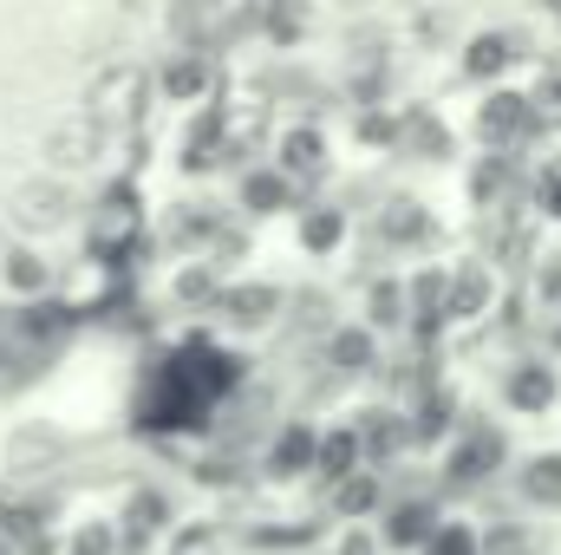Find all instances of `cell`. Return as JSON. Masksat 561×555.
<instances>
[{
  "label": "cell",
  "instance_id": "6da1fadb",
  "mask_svg": "<svg viewBox=\"0 0 561 555\" xmlns=\"http://www.w3.org/2000/svg\"><path fill=\"white\" fill-rule=\"evenodd\" d=\"M0 223L7 236H26V242H59L85 223V190L72 177H53V170H33L7 190L0 203Z\"/></svg>",
  "mask_w": 561,
  "mask_h": 555
},
{
  "label": "cell",
  "instance_id": "7a4b0ae2",
  "mask_svg": "<svg viewBox=\"0 0 561 555\" xmlns=\"http://www.w3.org/2000/svg\"><path fill=\"white\" fill-rule=\"evenodd\" d=\"M112 125L105 118H92V112H66V118H53L46 132H39V170H53V177H72V183H85V177H105V163H112Z\"/></svg>",
  "mask_w": 561,
  "mask_h": 555
},
{
  "label": "cell",
  "instance_id": "3957f363",
  "mask_svg": "<svg viewBox=\"0 0 561 555\" xmlns=\"http://www.w3.org/2000/svg\"><path fill=\"white\" fill-rule=\"evenodd\" d=\"M72 451H79V438L66 424H53V418H13L7 438H0V471L13 484H46V477H59L72 464Z\"/></svg>",
  "mask_w": 561,
  "mask_h": 555
},
{
  "label": "cell",
  "instance_id": "277c9868",
  "mask_svg": "<svg viewBox=\"0 0 561 555\" xmlns=\"http://www.w3.org/2000/svg\"><path fill=\"white\" fill-rule=\"evenodd\" d=\"M510 464V438H503V424H490V418H463L457 431H450V444H444V457H437V477H444V490H483L496 471Z\"/></svg>",
  "mask_w": 561,
  "mask_h": 555
},
{
  "label": "cell",
  "instance_id": "5b68a950",
  "mask_svg": "<svg viewBox=\"0 0 561 555\" xmlns=\"http://www.w3.org/2000/svg\"><path fill=\"white\" fill-rule=\"evenodd\" d=\"M287 307H294V287L255 281V275H229V287H222V301H216L209 320H216L229 340H262V333L287 327Z\"/></svg>",
  "mask_w": 561,
  "mask_h": 555
},
{
  "label": "cell",
  "instance_id": "8992f818",
  "mask_svg": "<svg viewBox=\"0 0 561 555\" xmlns=\"http://www.w3.org/2000/svg\"><path fill=\"white\" fill-rule=\"evenodd\" d=\"M313 360H320V373H327V380H340V386L379 380V366H386V333H373L359 314H346V320H333V327L320 333Z\"/></svg>",
  "mask_w": 561,
  "mask_h": 555
},
{
  "label": "cell",
  "instance_id": "52a82bcc",
  "mask_svg": "<svg viewBox=\"0 0 561 555\" xmlns=\"http://www.w3.org/2000/svg\"><path fill=\"white\" fill-rule=\"evenodd\" d=\"M307 203V190L280 170V163H268V157H255V163H242L236 170V183H229V209L255 229V223H280V216H294Z\"/></svg>",
  "mask_w": 561,
  "mask_h": 555
},
{
  "label": "cell",
  "instance_id": "ba28073f",
  "mask_svg": "<svg viewBox=\"0 0 561 555\" xmlns=\"http://www.w3.org/2000/svg\"><path fill=\"white\" fill-rule=\"evenodd\" d=\"M536 125H542V105H536V92H516V86H483V99L470 112V132L483 150H516L536 138Z\"/></svg>",
  "mask_w": 561,
  "mask_h": 555
},
{
  "label": "cell",
  "instance_id": "9c48e42d",
  "mask_svg": "<svg viewBox=\"0 0 561 555\" xmlns=\"http://www.w3.org/2000/svg\"><path fill=\"white\" fill-rule=\"evenodd\" d=\"M313 451H320V424L307 412H280L255 444V471L268 484H300V477H313Z\"/></svg>",
  "mask_w": 561,
  "mask_h": 555
},
{
  "label": "cell",
  "instance_id": "30bf717a",
  "mask_svg": "<svg viewBox=\"0 0 561 555\" xmlns=\"http://www.w3.org/2000/svg\"><path fill=\"white\" fill-rule=\"evenodd\" d=\"M437 209L412 196V190H392V196H379V209H373V242L386 249V256H424V249H437Z\"/></svg>",
  "mask_w": 561,
  "mask_h": 555
},
{
  "label": "cell",
  "instance_id": "8fae6325",
  "mask_svg": "<svg viewBox=\"0 0 561 555\" xmlns=\"http://www.w3.org/2000/svg\"><path fill=\"white\" fill-rule=\"evenodd\" d=\"M503 307V275L490 256H463L450 262V287H444V327H483L490 314Z\"/></svg>",
  "mask_w": 561,
  "mask_h": 555
},
{
  "label": "cell",
  "instance_id": "7c38bea8",
  "mask_svg": "<svg viewBox=\"0 0 561 555\" xmlns=\"http://www.w3.org/2000/svg\"><path fill=\"white\" fill-rule=\"evenodd\" d=\"M236 223H242V216H236V209H222L216 196H203V203H196V196H183V203H170V216H163V236H157V242H163L176 262H190V256H209Z\"/></svg>",
  "mask_w": 561,
  "mask_h": 555
},
{
  "label": "cell",
  "instance_id": "4fadbf2b",
  "mask_svg": "<svg viewBox=\"0 0 561 555\" xmlns=\"http://www.w3.org/2000/svg\"><path fill=\"white\" fill-rule=\"evenodd\" d=\"M112 517H118V536H125V550L131 555L170 543V530L183 523V517H176V490H170V484H150V477L125 490V503H118Z\"/></svg>",
  "mask_w": 561,
  "mask_h": 555
},
{
  "label": "cell",
  "instance_id": "5bb4252c",
  "mask_svg": "<svg viewBox=\"0 0 561 555\" xmlns=\"http://www.w3.org/2000/svg\"><path fill=\"white\" fill-rule=\"evenodd\" d=\"M268 163H280L307 196L333 177V138H327V125L320 118H287L275 132V144H268Z\"/></svg>",
  "mask_w": 561,
  "mask_h": 555
},
{
  "label": "cell",
  "instance_id": "9a60e30c",
  "mask_svg": "<svg viewBox=\"0 0 561 555\" xmlns=\"http://www.w3.org/2000/svg\"><path fill=\"white\" fill-rule=\"evenodd\" d=\"M0 294H7L13 307H26V301H53V294H59V262H53V242L7 236V242H0Z\"/></svg>",
  "mask_w": 561,
  "mask_h": 555
},
{
  "label": "cell",
  "instance_id": "2e32d148",
  "mask_svg": "<svg viewBox=\"0 0 561 555\" xmlns=\"http://www.w3.org/2000/svg\"><path fill=\"white\" fill-rule=\"evenodd\" d=\"M503 406L516 418H549L561 406V366L549 353H523L503 366Z\"/></svg>",
  "mask_w": 561,
  "mask_h": 555
},
{
  "label": "cell",
  "instance_id": "e0dca14e",
  "mask_svg": "<svg viewBox=\"0 0 561 555\" xmlns=\"http://www.w3.org/2000/svg\"><path fill=\"white\" fill-rule=\"evenodd\" d=\"M346 242H353V209H340L333 196H307L294 209V249L307 262H340Z\"/></svg>",
  "mask_w": 561,
  "mask_h": 555
},
{
  "label": "cell",
  "instance_id": "ac0fdd59",
  "mask_svg": "<svg viewBox=\"0 0 561 555\" xmlns=\"http://www.w3.org/2000/svg\"><path fill=\"white\" fill-rule=\"evenodd\" d=\"M437 523H444V503L431 497V490H412V497H392L386 510H379V550L392 555H419L431 536H437Z\"/></svg>",
  "mask_w": 561,
  "mask_h": 555
},
{
  "label": "cell",
  "instance_id": "d6986e66",
  "mask_svg": "<svg viewBox=\"0 0 561 555\" xmlns=\"http://www.w3.org/2000/svg\"><path fill=\"white\" fill-rule=\"evenodd\" d=\"M150 86H157L163 105L196 112V105H209V92H216V59H209L203 46H176V53L150 72Z\"/></svg>",
  "mask_w": 561,
  "mask_h": 555
},
{
  "label": "cell",
  "instance_id": "ffe728a7",
  "mask_svg": "<svg viewBox=\"0 0 561 555\" xmlns=\"http://www.w3.org/2000/svg\"><path fill=\"white\" fill-rule=\"evenodd\" d=\"M150 92H157V86H150V72H138V66H105V72L85 86V112H92V118H105V125L118 132V125H131V118H138V105H150Z\"/></svg>",
  "mask_w": 561,
  "mask_h": 555
},
{
  "label": "cell",
  "instance_id": "44dd1931",
  "mask_svg": "<svg viewBox=\"0 0 561 555\" xmlns=\"http://www.w3.org/2000/svg\"><path fill=\"white\" fill-rule=\"evenodd\" d=\"M516 59H523V39H516L510 26H483V33H470V39L457 46V72H463L470 86H503V79L516 72Z\"/></svg>",
  "mask_w": 561,
  "mask_h": 555
},
{
  "label": "cell",
  "instance_id": "7402d4cb",
  "mask_svg": "<svg viewBox=\"0 0 561 555\" xmlns=\"http://www.w3.org/2000/svg\"><path fill=\"white\" fill-rule=\"evenodd\" d=\"M327 497V517L333 523H379V510L392 503V484H386V471L379 464H359V471H346L333 490H320Z\"/></svg>",
  "mask_w": 561,
  "mask_h": 555
},
{
  "label": "cell",
  "instance_id": "603a6c76",
  "mask_svg": "<svg viewBox=\"0 0 561 555\" xmlns=\"http://www.w3.org/2000/svg\"><path fill=\"white\" fill-rule=\"evenodd\" d=\"M222 287H229V269H222V262H209V256H190V262H170L163 301H170L176 314H216Z\"/></svg>",
  "mask_w": 561,
  "mask_h": 555
},
{
  "label": "cell",
  "instance_id": "cb8c5ba5",
  "mask_svg": "<svg viewBox=\"0 0 561 555\" xmlns=\"http://www.w3.org/2000/svg\"><path fill=\"white\" fill-rule=\"evenodd\" d=\"M359 424V444H366V464H379V471H392L405 451H412V418L405 406H359V412H346Z\"/></svg>",
  "mask_w": 561,
  "mask_h": 555
},
{
  "label": "cell",
  "instance_id": "d4e9b609",
  "mask_svg": "<svg viewBox=\"0 0 561 555\" xmlns=\"http://www.w3.org/2000/svg\"><path fill=\"white\" fill-rule=\"evenodd\" d=\"M359 320L373 333H412V294H405V275H366L359 287Z\"/></svg>",
  "mask_w": 561,
  "mask_h": 555
},
{
  "label": "cell",
  "instance_id": "484cf974",
  "mask_svg": "<svg viewBox=\"0 0 561 555\" xmlns=\"http://www.w3.org/2000/svg\"><path fill=\"white\" fill-rule=\"evenodd\" d=\"M366 464V444H359V424L353 418H333V424H320V451H313V484L320 490H333L346 471H359Z\"/></svg>",
  "mask_w": 561,
  "mask_h": 555
},
{
  "label": "cell",
  "instance_id": "4316f807",
  "mask_svg": "<svg viewBox=\"0 0 561 555\" xmlns=\"http://www.w3.org/2000/svg\"><path fill=\"white\" fill-rule=\"evenodd\" d=\"M392 150H399V157H419V163H444V157H457V138H450V125H444L431 105H412V112H399Z\"/></svg>",
  "mask_w": 561,
  "mask_h": 555
},
{
  "label": "cell",
  "instance_id": "83f0119b",
  "mask_svg": "<svg viewBox=\"0 0 561 555\" xmlns=\"http://www.w3.org/2000/svg\"><path fill=\"white\" fill-rule=\"evenodd\" d=\"M463 190H470V209H483V216L510 209V196H516V157H510V150H483V157L470 163Z\"/></svg>",
  "mask_w": 561,
  "mask_h": 555
},
{
  "label": "cell",
  "instance_id": "f1b7e54d",
  "mask_svg": "<svg viewBox=\"0 0 561 555\" xmlns=\"http://www.w3.org/2000/svg\"><path fill=\"white\" fill-rule=\"evenodd\" d=\"M516 497L542 517H561V451H529L516 464Z\"/></svg>",
  "mask_w": 561,
  "mask_h": 555
},
{
  "label": "cell",
  "instance_id": "f546056e",
  "mask_svg": "<svg viewBox=\"0 0 561 555\" xmlns=\"http://www.w3.org/2000/svg\"><path fill=\"white\" fill-rule=\"evenodd\" d=\"M66 555H131V550L118 536V517H85V523H72Z\"/></svg>",
  "mask_w": 561,
  "mask_h": 555
},
{
  "label": "cell",
  "instance_id": "4dcf8cb0",
  "mask_svg": "<svg viewBox=\"0 0 561 555\" xmlns=\"http://www.w3.org/2000/svg\"><path fill=\"white\" fill-rule=\"evenodd\" d=\"M419 555H483V530H477V523H463V517H444V523H437V536H431Z\"/></svg>",
  "mask_w": 561,
  "mask_h": 555
},
{
  "label": "cell",
  "instance_id": "1f68e13d",
  "mask_svg": "<svg viewBox=\"0 0 561 555\" xmlns=\"http://www.w3.org/2000/svg\"><path fill=\"white\" fill-rule=\"evenodd\" d=\"M483 555H536V530L503 517V523H490V530H483Z\"/></svg>",
  "mask_w": 561,
  "mask_h": 555
},
{
  "label": "cell",
  "instance_id": "d6a6232c",
  "mask_svg": "<svg viewBox=\"0 0 561 555\" xmlns=\"http://www.w3.org/2000/svg\"><path fill=\"white\" fill-rule=\"evenodd\" d=\"M529 203H536V216H542V223H561V163H542V170H536Z\"/></svg>",
  "mask_w": 561,
  "mask_h": 555
},
{
  "label": "cell",
  "instance_id": "836d02e7",
  "mask_svg": "<svg viewBox=\"0 0 561 555\" xmlns=\"http://www.w3.org/2000/svg\"><path fill=\"white\" fill-rule=\"evenodd\" d=\"M536 301H542L549 314L561 307V256H542V262H536Z\"/></svg>",
  "mask_w": 561,
  "mask_h": 555
},
{
  "label": "cell",
  "instance_id": "e575fe53",
  "mask_svg": "<svg viewBox=\"0 0 561 555\" xmlns=\"http://www.w3.org/2000/svg\"><path fill=\"white\" fill-rule=\"evenodd\" d=\"M373 550H379V530H373V523H346L340 555H373Z\"/></svg>",
  "mask_w": 561,
  "mask_h": 555
},
{
  "label": "cell",
  "instance_id": "d590c367",
  "mask_svg": "<svg viewBox=\"0 0 561 555\" xmlns=\"http://www.w3.org/2000/svg\"><path fill=\"white\" fill-rule=\"evenodd\" d=\"M536 105H542V118H561V66H549V72H542Z\"/></svg>",
  "mask_w": 561,
  "mask_h": 555
},
{
  "label": "cell",
  "instance_id": "8d00e7d4",
  "mask_svg": "<svg viewBox=\"0 0 561 555\" xmlns=\"http://www.w3.org/2000/svg\"><path fill=\"white\" fill-rule=\"evenodd\" d=\"M542 353H549V360L561 366V307L549 314V333H542Z\"/></svg>",
  "mask_w": 561,
  "mask_h": 555
},
{
  "label": "cell",
  "instance_id": "74e56055",
  "mask_svg": "<svg viewBox=\"0 0 561 555\" xmlns=\"http://www.w3.org/2000/svg\"><path fill=\"white\" fill-rule=\"evenodd\" d=\"M346 13H366V7H392V0H340Z\"/></svg>",
  "mask_w": 561,
  "mask_h": 555
},
{
  "label": "cell",
  "instance_id": "f35d334b",
  "mask_svg": "<svg viewBox=\"0 0 561 555\" xmlns=\"http://www.w3.org/2000/svg\"><path fill=\"white\" fill-rule=\"evenodd\" d=\"M392 7H412V13H419V7H437V0H392Z\"/></svg>",
  "mask_w": 561,
  "mask_h": 555
},
{
  "label": "cell",
  "instance_id": "ab89813d",
  "mask_svg": "<svg viewBox=\"0 0 561 555\" xmlns=\"http://www.w3.org/2000/svg\"><path fill=\"white\" fill-rule=\"evenodd\" d=\"M0 555H20V550H13V543H7V536H0Z\"/></svg>",
  "mask_w": 561,
  "mask_h": 555
},
{
  "label": "cell",
  "instance_id": "60d3db41",
  "mask_svg": "<svg viewBox=\"0 0 561 555\" xmlns=\"http://www.w3.org/2000/svg\"><path fill=\"white\" fill-rule=\"evenodd\" d=\"M196 555H216V550H196Z\"/></svg>",
  "mask_w": 561,
  "mask_h": 555
}]
</instances>
